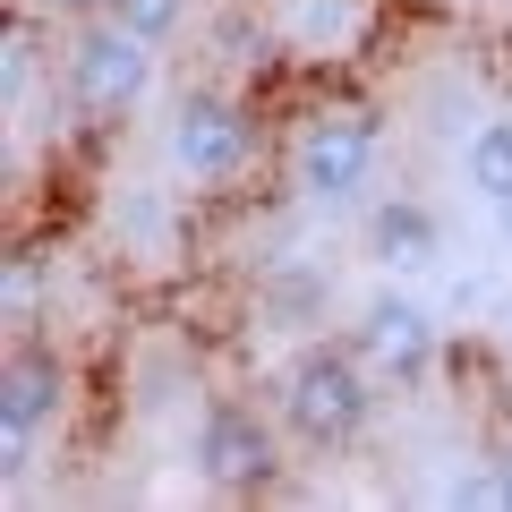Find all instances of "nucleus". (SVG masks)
Listing matches in <instances>:
<instances>
[{
	"label": "nucleus",
	"instance_id": "f257e3e1",
	"mask_svg": "<svg viewBox=\"0 0 512 512\" xmlns=\"http://www.w3.org/2000/svg\"><path fill=\"white\" fill-rule=\"evenodd\" d=\"M282 427H291L308 453H342L367 436L376 419V367L359 359V342H308L282 367Z\"/></svg>",
	"mask_w": 512,
	"mask_h": 512
},
{
	"label": "nucleus",
	"instance_id": "f03ea898",
	"mask_svg": "<svg viewBox=\"0 0 512 512\" xmlns=\"http://www.w3.org/2000/svg\"><path fill=\"white\" fill-rule=\"evenodd\" d=\"M376 163H384V128L350 103H316L308 120L291 128V154H282V180H291L299 205L316 214H342L376 188Z\"/></svg>",
	"mask_w": 512,
	"mask_h": 512
},
{
	"label": "nucleus",
	"instance_id": "7ed1b4c3",
	"mask_svg": "<svg viewBox=\"0 0 512 512\" xmlns=\"http://www.w3.org/2000/svg\"><path fill=\"white\" fill-rule=\"evenodd\" d=\"M163 154L188 188H231L256 163V111L222 86H188L163 120Z\"/></svg>",
	"mask_w": 512,
	"mask_h": 512
},
{
	"label": "nucleus",
	"instance_id": "20e7f679",
	"mask_svg": "<svg viewBox=\"0 0 512 512\" xmlns=\"http://www.w3.org/2000/svg\"><path fill=\"white\" fill-rule=\"evenodd\" d=\"M60 86H69V103L86 111V120H120V111L146 103L154 86V43L146 35H128L120 18H86L69 35V52H60Z\"/></svg>",
	"mask_w": 512,
	"mask_h": 512
},
{
	"label": "nucleus",
	"instance_id": "39448f33",
	"mask_svg": "<svg viewBox=\"0 0 512 512\" xmlns=\"http://www.w3.org/2000/svg\"><path fill=\"white\" fill-rule=\"evenodd\" d=\"M188 461H197V478L214 495H265L282 470V444L248 402H214L197 419V436H188Z\"/></svg>",
	"mask_w": 512,
	"mask_h": 512
},
{
	"label": "nucleus",
	"instance_id": "423d86ee",
	"mask_svg": "<svg viewBox=\"0 0 512 512\" xmlns=\"http://www.w3.org/2000/svg\"><path fill=\"white\" fill-rule=\"evenodd\" d=\"M69 410V359L43 333H9V367H0V436L9 461H26V444Z\"/></svg>",
	"mask_w": 512,
	"mask_h": 512
},
{
	"label": "nucleus",
	"instance_id": "0eeeda50",
	"mask_svg": "<svg viewBox=\"0 0 512 512\" xmlns=\"http://www.w3.org/2000/svg\"><path fill=\"white\" fill-rule=\"evenodd\" d=\"M350 342H359V359L376 367V376L419 384L427 367H436V316H427L419 299H402V291H376L359 308V325H350Z\"/></svg>",
	"mask_w": 512,
	"mask_h": 512
},
{
	"label": "nucleus",
	"instance_id": "6e6552de",
	"mask_svg": "<svg viewBox=\"0 0 512 512\" xmlns=\"http://www.w3.org/2000/svg\"><path fill=\"white\" fill-rule=\"evenodd\" d=\"M367 35H376V0H291L282 9V43L299 60H350L367 52Z\"/></svg>",
	"mask_w": 512,
	"mask_h": 512
},
{
	"label": "nucleus",
	"instance_id": "1a4fd4ad",
	"mask_svg": "<svg viewBox=\"0 0 512 512\" xmlns=\"http://www.w3.org/2000/svg\"><path fill=\"white\" fill-rule=\"evenodd\" d=\"M367 256L384 274H419V265L444 256V222L419 197H384V205H367Z\"/></svg>",
	"mask_w": 512,
	"mask_h": 512
},
{
	"label": "nucleus",
	"instance_id": "9d476101",
	"mask_svg": "<svg viewBox=\"0 0 512 512\" xmlns=\"http://www.w3.org/2000/svg\"><path fill=\"white\" fill-rule=\"evenodd\" d=\"M470 188L495 205V214L512 205V111H504V120H487V128L470 137Z\"/></svg>",
	"mask_w": 512,
	"mask_h": 512
},
{
	"label": "nucleus",
	"instance_id": "9b49d317",
	"mask_svg": "<svg viewBox=\"0 0 512 512\" xmlns=\"http://www.w3.org/2000/svg\"><path fill=\"white\" fill-rule=\"evenodd\" d=\"M26 77H35V0H18L9 26H0V86H9V103L26 94Z\"/></svg>",
	"mask_w": 512,
	"mask_h": 512
},
{
	"label": "nucleus",
	"instance_id": "f8f14e48",
	"mask_svg": "<svg viewBox=\"0 0 512 512\" xmlns=\"http://www.w3.org/2000/svg\"><path fill=\"white\" fill-rule=\"evenodd\" d=\"M9 333H35L43 325V256H9V299H0Z\"/></svg>",
	"mask_w": 512,
	"mask_h": 512
},
{
	"label": "nucleus",
	"instance_id": "ddd939ff",
	"mask_svg": "<svg viewBox=\"0 0 512 512\" xmlns=\"http://www.w3.org/2000/svg\"><path fill=\"white\" fill-rule=\"evenodd\" d=\"M111 18H120L128 35H146V43H171L188 26V0H111Z\"/></svg>",
	"mask_w": 512,
	"mask_h": 512
},
{
	"label": "nucleus",
	"instance_id": "4468645a",
	"mask_svg": "<svg viewBox=\"0 0 512 512\" xmlns=\"http://www.w3.org/2000/svg\"><path fill=\"white\" fill-rule=\"evenodd\" d=\"M35 9H43V18H52V9H60V18H103L111 0H35Z\"/></svg>",
	"mask_w": 512,
	"mask_h": 512
}]
</instances>
